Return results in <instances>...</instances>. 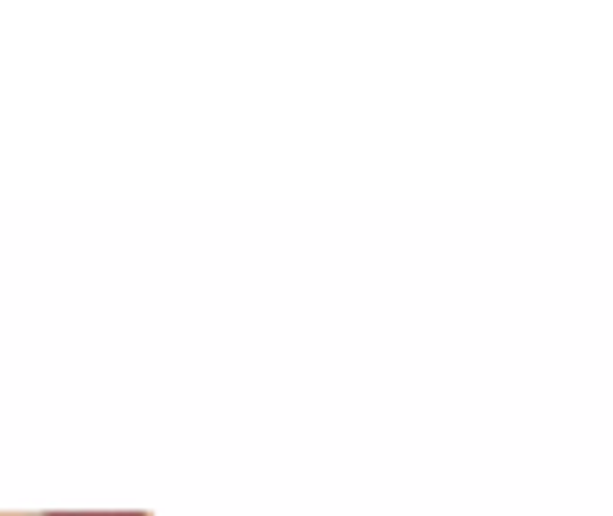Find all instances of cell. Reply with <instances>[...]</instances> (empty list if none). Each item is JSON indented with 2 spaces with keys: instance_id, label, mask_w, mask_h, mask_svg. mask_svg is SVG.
Here are the masks:
<instances>
[{
  "instance_id": "cell-1",
  "label": "cell",
  "mask_w": 613,
  "mask_h": 516,
  "mask_svg": "<svg viewBox=\"0 0 613 516\" xmlns=\"http://www.w3.org/2000/svg\"><path fill=\"white\" fill-rule=\"evenodd\" d=\"M54 516H58V513H54ZM83 516V513H79ZM111 516H122V513H111ZM130 516H141V513H130Z\"/></svg>"
}]
</instances>
